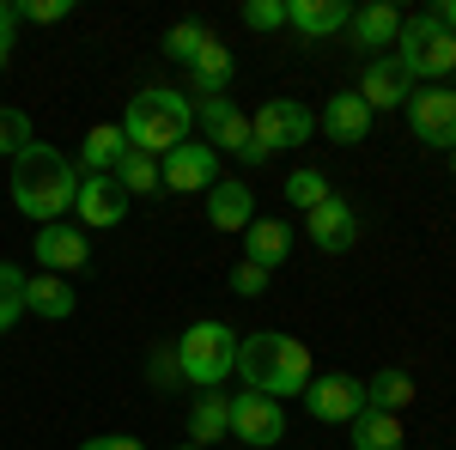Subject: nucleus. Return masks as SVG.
<instances>
[{
  "label": "nucleus",
  "instance_id": "c9c22d12",
  "mask_svg": "<svg viewBox=\"0 0 456 450\" xmlns=\"http://www.w3.org/2000/svg\"><path fill=\"white\" fill-rule=\"evenodd\" d=\"M12 25H19V0H0V68L12 61Z\"/></svg>",
  "mask_w": 456,
  "mask_h": 450
},
{
  "label": "nucleus",
  "instance_id": "f8f14e48",
  "mask_svg": "<svg viewBox=\"0 0 456 450\" xmlns=\"http://www.w3.org/2000/svg\"><path fill=\"white\" fill-rule=\"evenodd\" d=\"M134 208V195L116 183V176H79V195H73V213H79V232H110L122 225Z\"/></svg>",
  "mask_w": 456,
  "mask_h": 450
},
{
  "label": "nucleus",
  "instance_id": "a211bd4d",
  "mask_svg": "<svg viewBox=\"0 0 456 450\" xmlns=\"http://www.w3.org/2000/svg\"><path fill=\"white\" fill-rule=\"evenodd\" d=\"M322 135L335 140V146H359V140L371 135V110L359 92H341V98H329L322 104Z\"/></svg>",
  "mask_w": 456,
  "mask_h": 450
},
{
  "label": "nucleus",
  "instance_id": "7ed1b4c3",
  "mask_svg": "<svg viewBox=\"0 0 456 450\" xmlns=\"http://www.w3.org/2000/svg\"><path fill=\"white\" fill-rule=\"evenodd\" d=\"M195 128V98L189 92H176V86H146L128 98L122 110V135L134 152H152V159H165L171 146H183Z\"/></svg>",
  "mask_w": 456,
  "mask_h": 450
},
{
  "label": "nucleus",
  "instance_id": "aec40b11",
  "mask_svg": "<svg viewBox=\"0 0 456 450\" xmlns=\"http://www.w3.org/2000/svg\"><path fill=\"white\" fill-rule=\"evenodd\" d=\"M249 219H256V195H249L244 183H213L208 189V225L213 232H249Z\"/></svg>",
  "mask_w": 456,
  "mask_h": 450
},
{
  "label": "nucleus",
  "instance_id": "0eeeda50",
  "mask_svg": "<svg viewBox=\"0 0 456 450\" xmlns=\"http://www.w3.org/2000/svg\"><path fill=\"white\" fill-rule=\"evenodd\" d=\"M311 128H316V116L298 98H268V104L249 116V140L262 146V159H274L281 146H305Z\"/></svg>",
  "mask_w": 456,
  "mask_h": 450
},
{
  "label": "nucleus",
  "instance_id": "4be33fe9",
  "mask_svg": "<svg viewBox=\"0 0 456 450\" xmlns=\"http://www.w3.org/2000/svg\"><path fill=\"white\" fill-rule=\"evenodd\" d=\"M286 256H292V225H281V219H249L244 232V262H256V268H281Z\"/></svg>",
  "mask_w": 456,
  "mask_h": 450
},
{
  "label": "nucleus",
  "instance_id": "20e7f679",
  "mask_svg": "<svg viewBox=\"0 0 456 450\" xmlns=\"http://www.w3.org/2000/svg\"><path fill=\"white\" fill-rule=\"evenodd\" d=\"M171 347H176V365H183V383H195V389H219L238 372V329L219 323V316L189 323Z\"/></svg>",
  "mask_w": 456,
  "mask_h": 450
},
{
  "label": "nucleus",
  "instance_id": "a878e982",
  "mask_svg": "<svg viewBox=\"0 0 456 450\" xmlns=\"http://www.w3.org/2000/svg\"><path fill=\"white\" fill-rule=\"evenodd\" d=\"M225 86H232V49L213 37L208 49L195 55V104L201 98H225Z\"/></svg>",
  "mask_w": 456,
  "mask_h": 450
},
{
  "label": "nucleus",
  "instance_id": "9d476101",
  "mask_svg": "<svg viewBox=\"0 0 456 450\" xmlns=\"http://www.w3.org/2000/svg\"><path fill=\"white\" fill-rule=\"evenodd\" d=\"M159 183L176 189V195H208L213 183H219V152H213L208 140H183V146H171L159 159Z\"/></svg>",
  "mask_w": 456,
  "mask_h": 450
},
{
  "label": "nucleus",
  "instance_id": "393cba45",
  "mask_svg": "<svg viewBox=\"0 0 456 450\" xmlns=\"http://www.w3.org/2000/svg\"><path fill=\"white\" fill-rule=\"evenodd\" d=\"M414 396H420V389H414V378H408L402 365H384L378 378L365 383V408H378V414H402Z\"/></svg>",
  "mask_w": 456,
  "mask_h": 450
},
{
  "label": "nucleus",
  "instance_id": "1a4fd4ad",
  "mask_svg": "<svg viewBox=\"0 0 456 450\" xmlns=\"http://www.w3.org/2000/svg\"><path fill=\"white\" fill-rule=\"evenodd\" d=\"M305 414L322 420V426H353V420L365 414V383L347 378V372H329V378H311L305 383Z\"/></svg>",
  "mask_w": 456,
  "mask_h": 450
},
{
  "label": "nucleus",
  "instance_id": "9b49d317",
  "mask_svg": "<svg viewBox=\"0 0 456 450\" xmlns=\"http://www.w3.org/2000/svg\"><path fill=\"white\" fill-rule=\"evenodd\" d=\"M402 110H408V128L426 146H451L456 152V92L451 86H414V98Z\"/></svg>",
  "mask_w": 456,
  "mask_h": 450
},
{
  "label": "nucleus",
  "instance_id": "473e14b6",
  "mask_svg": "<svg viewBox=\"0 0 456 450\" xmlns=\"http://www.w3.org/2000/svg\"><path fill=\"white\" fill-rule=\"evenodd\" d=\"M244 25L249 31H281L286 25V0H244Z\"/></svg>",
  "mask_w": 456,
  "mask_h": 450
},
{
  "label": "nucleus",
  "instance_id": "2f4dec72",
  "mask_svg": "<svg viewBox=\"0 0 456 450\" xmlns=\"http://www.w3.org/2000/svg\"><path fill=\"white\" fill-rule=\"evenodd\" d=\"M146 378L159 383V389H176V383H183V365H176V347L171 341H159L152 353H146Z\"/></svg>",
  "mask_w": 456,
  "mask_h": 450
},
{
  "label": "nucleus",
  "instance_id": "6ab92c4d",
  "mask_svg": "<svg viewBox=\"0 0 456 450\" xmlns=\"http://www.w3.org/2000/svg\"><path fill=\"white\" fill-rule=\"evenodd\" d=\"M25 311L43 316V323H68L79 311V292H73L61 274H31L25 280Z\"/></svg>",
  "mask_w": 456,
  "mask_h": 450
},
{
  "label": "nucleus",
  "instance_id": "4468645a",
  "mask_svg": "<svg viewBox=\"0 0 456 450\" xmlns=\"http://www.w3.org/2000/svg\"><path fill=\"white\" fill-rule=\"evenodd\" d=\"M305 238H311L322 256H341V250H353V243H359V213H353L341 195H329L322 208L305 213Z\"/></svg>",
  "mask_w": 456,
  "mask_h": 450
},
{
  "label": "nucleus",
  "instance_id": "c85d7f7f",
  "mask_svg": "<svg viewBox=\"0 0 456 450\" xmlns=\"http://www.w3.org/2000/svg\"><path fill=\"white\" fill-rule=\"evenodd\" d=\"M116 183H122L128 195H152V189H165V183H159V159H152V152H134V146H128V159L116 165Z\"/></svg>",
  "mask_w": 456,
  "mask_h": 450
},
{
  "label": "nucleus",
  "instance_id": "a19ab883",
  "mask_svg": "<svg viewBox=\"0 0 456 450\" xmlns=\"http://www.w3.org/2000/svg\"><path fill=\"white\" fill-rule=\"evenodd\" d=\"M232 450H244V445H232Z\"/></svg>",
  "mask_w": 456,
  "mask_h": 450
},
{
  "label": "nucleus",
  "instance_id": "f704fd0d",
  "mask_svg": "<svg viewBox=\"0 0 456 450\" xmlns=\"http://www.w3.org/2000/svg\"><path fill=\"white\" fill-rule=\"evenodd\" d=\"M232 292H238V299H262V292H268V268L238 262V268H232Z\"/></svg>",
  "mask_w": 456,
  "mask_h": 450
},
{
  "label": "nucleus",
  "instance_id": "72a5a7b5",
  "mask_svg": "<svg viewBox=\"0 0 456 450\" xmlns=\"http://www.w3.org/2000/svg\"><path fill=\"white\" fill-rule=\"evenodd\" d=\"M19 19H31V25H61V19H73V0H19Z\"/></svg>",
  "mask_w": 456,
  "mask_h": 450
},
{
  "label": "nucleus",
  "instance_id": "7c9ffc66",
  "mask_svg": "<svg viewBox=\"0 0 456 450\" xmlns=\"http://www.w3.org/2000/svg\"><path fill=\"white\" fill-rule=\"evenodd\" d=\"M31 116L25 110H0V159H19L25 146H31Z\"/></svg>",
  "mask_w": 456,
  "mask_h": 450
},
{
  "label": "nucleus",
  "instance_id": "f3484780",
  "mask_svg": "<svg viewBox=\"0 0 456 450\" xmlns=\"http://www.w3.org/2000/svg\"><path fill=\"white\" fill-rule=\"evenodd\" d=\"M347 19H353V6L347 0H286V25L298 37H335V31H347Z\"/></svg>",
  "mask_w": 456,
  "mask_h": 450
},
{
  "label": "nucleus",
  "instance_id": "2eb2a0df",
  "mask_svg": "<svg viewBox=\"0 0 456 450\" xmlns=\"http://www.w3.org/2000/svg\"><path fill=\"white\" fill-rule=\"evenodd\" d=\"M359 98H365V110L378 116V110L408 104V98H414V79H408V68H402L395 55H371L365 73H359Z\"/></svg>",
  "mask_w": 456,
  "mask_h": 450
},
{
  "label": "nucleus",
  "instance_id": "bb28decb",
  "mask_svg": "<svg viewBox=\"0 0 456 450\" xmlns=\"http://www.w3.org/2000/svg\"><path fill=\"white\" fill-rule=\"evenodd\" d=\"M329 195H335V189H329V176L316 171V165H298V171L286 176V201H292V208H298V213L322 208V201H329Z\"/></svg>",
  "mask_w": 456,
  "mask_h": 450
},
{
  "label": "nucleus",
  "instance_id": "f03ea898",
  "mask_svg": "<svg viewBox=\"0 0 456 450\" xmlns=\"http://www.w3.org/2000/svg\"><path fill=\"white\" fill-rule=\"evenodd\" d=\"M238 372H244L249 389H262V396H305V383L316 378L311 372V347L298 341V335H286V329H256V335H238Z\"/></svg>",
  "mask_w": 456,
  "mask_h": 450
},
{
  "label": "nucleus",
  "instance_id": "39448f33",
  "mask_svg": "<svg viewBox=\"0 0 456 450\" xmlns=\"http://www.w3.org/2000/svg\"><path fill=\"white\" fill-rule=\"evenodd\" d=\"M389 55L408 68V79L444 86V73H456V37L444 31L432 12H420V19H402V37H395Z\"/></svg>",
  "mask_w": 456,
  "mask_h": 450
},
{
  "label": "nucleus",
  "instance_id": "4c0bfd02",
  "mask_svg": "<svg viewBox=\"0 0 456 450\" xmlns=\"http://www.w3.org/2000/svg\"><path fill=\"white\" fill-rule=\"evenodd\" d=\"M432 19H438V25L456 37V0H438V6H432Z\"/></svg>",
  "mask_w": 456,
  "mask_h": 450
},
{
  "label": "nucleus",
  "instance_id": "423d86ee",
  "mask_svg": "<svg viewBox=\"0 0 456 450\" xmlns=\"http://www.w3.org/2000/svg\"><path fill=\"white\" fill-rule=\"evenodd\" d=\"M195 122H201V135H208L213 152H232L238 165H268L262 146L249 140V116L232 104V98H201V104H195Z\"/></svg>",
  "mask_w": 456,
  "mask_h": 450
},
{
  "label": "nucleus",
  "instance_id": "ddd939ff",
  "mask_svg": "<svg viewBox=\"0 0 456 450\" xmlns=\"http://www.w3.org/2000/svg\"><path fill=\"white\" fill-rule=\"evenodd\" d=\"M31 256H37V268L43 274H61L68 280L73 268H86V256H92V243H86V232L79 225H37V243H31Z\"/></svg>",
  "mask_w": 456,
  "mask_h": 450
},
{
  "label": "nucleus",
  "instance_id": "412c9836",
  "mask_svg": "<svg viewBox=\"0 0 456 450\" xmlns=\"http://www.w3.org/2000/svg\"><path fill=\"white\" fill-rule=\"evenodd\" d=\"M213 438H232V396L225 389H201L189 408V445L208 450Z\"/></svg>",
  "mask_w": 456,
  "mask_h": 450
},
{
  "label": "nucleus",
  "instance_id": "e433bc0d",
  "mask_svg": "<svg viewBox=\"0 0 456 450\" xmlns=\"http://www.w3.org/2000/svg\"><path fill=\"white\" fill-rule=\"evenodd\" d=\"M79 450H146L141 438H128V432H110V438H86Z\"/></svg>",
  "mask_w": 456,
  "mask_h": 450
},
{
  "label": "nucleus",
  "instance_id": "cd10ccee",
  "mask_svg": "<svg viewBox=\"0 0 456 450\" xmlns=\"http://www.w3.org/2000/svg\"><path fill=\"white\" fill-rule=\"evenodd\" d=\"M208 43H213V31H208V25L183 19V25H171V31H165V43H159V49H165L171 61H183V68H195V55H201Z\"/></svg>",
  "mask_w": 456,
  "mask_h": 450
},
{
  "label": "nucleus",
  "instance_id": "dca6fc26",
  "mask_svg": "<svg viewBox=\"0 0 456 450\" xmlns=\"http://www.w3.org/2000/svg\"><path fill=\"white\" fill-rule=\"evenodd\" d=\"M347 37L359 43V49H395V37H402V12H395L389 0H365V6H353Z\"/></svg>",
  "mask_w": 456,
  "mask_h": 450
},
{
  "label": "nucleus",
  "instance_id": "58836bf2",
  "mask_svg": "<svg viewBox=\"0 0 456 450\" xmlns=\"http://www.w3.org/2000/svg\"><path fill=\"white\" fill-rule=\"evenodd\" d=\"M176 450H201V445H176Z\"/></svg>",
  "mask_w": 456,
  "mask_h": 450
},
{
  "label": "nucleus",
  "instance_id": "b1692460",
  "mask_svg": "<svg viewBox=\"0 0 456 450\" xmlns=\"http://www.w3.org/2000/svg\"><path fill=\"white\" fill-rule=\"evenodd\" d=\"M347 432H353V450H408L402 420H395V414H378V408H365Z\"/></svg>",
  "mask_w": 456,
  "mask_h": 450
},
{
  "label": "nucleus",
  "instance_id": "c756f323",
  "mask_svg": "<svg viewBox=\"0 0 456 450\" xmlns=\"http://www.w3.org/2000/svg\"><path fill=\"white\" fill-rule=\"evenodd\" d=\"M25 268H12V262H0V335L25 316Z\"/></svg>",
  "mask_w": 456,
  "mask_h": 450
},
{
  "label": "nucleus",
  "instance_id": "6e6552de",
  "mask_svg": "<svg viewBox=\"0 0 456 450\" xmlns=\"http://www.w3.org/2000/svg\"><path fill=\"white\" fill-rule=\"evenodd\" d=\"M232 438L244 450H268L286 438V408L262 389H238L232 396Z\"/></svg>",
  "mask_w": 456,
  "mask_h": 450
},
{
  "label": "nucleus",
  "instance_id": "ea45409f",
  "mask_svg": "<svg viewBox=\"0 0 456 450\" xmlns=\"http://www.w3.org/2000/svg\"><path fill=\"white\" fill-rule=\"evenodd\" d=\"M451 171H456V152H451Z\"/></svg>",
  "mask_w": 456,
  "mask_h": 450
},
{
  "label": "nucleus",
  "instance_id": "f257e3e1",
  "mask_svg": "<svg viewBox=\"0 0 456 450\" xmlns=\"http://www.w3.org/2000/svg\"><path fill=\"white\" fill-rule=\"evenodd\" d=\"M6 189H12V208L25 213V219H37V225H55V219L73 208V195H79V171H73L68 152H55V146L31 140V146L12 159Z\"/></svg>",
  "mask_w": 456,
  "mask_h": 450
},
{
  "label": "nucleus",
  "instance_id": "5701e85b",
  "mask_svg": "<svg viewBox=\"0 0 456 450\" xmlns=\"http://www.w3.org/2000/svg\"><path fill=\"white\" fill-rule=\"evenodd\" d=\"M122 159H128V135H122V122H98V128L86 135V146H79L86 176H116Z\"/></svg>",
  "mask_w": 456,
  "mask_h": 450
}]
</instances>
